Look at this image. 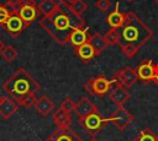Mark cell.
Here are the masks:
<instances>
[{
  "label": "cell",
  "instance_id": "5",
  "mask_svg": "<svg viewBox=\"0 0 158 141\" xmlns=\"http://www.w3.org/2000/svg\"><path fill=\"white\" fill-rule=\"evenodd\" d=\"M107 121H109V119L102 118V116L98 113V110H96V112L89 114L88 116H85L83 120H80V125L85 129V131H86L89 135L95 136V135L101 130V128L104 126V124H106Z\"/></svg>",
  "mask_w": 158,
  "mask_h": 141
},
{
  "label": "cell",
  "instance_id": "14",
  "mask_svg": "<svg viewBox=\"0 0 158 141\" xmlns=\"http://www.w3.org/2000/svg\"><path fill=\"white\" fill-rule=\"evenodd\" d=\"M88 31H89V27H88V26L73 29L72 33H70V36H69L68 42H69L72 45H74L75 48H77V47H80L81 44H84V43L88 42V38H89Z\"/></svg>",
  "mask_w": 158,
  "mask_h": 141
},
{
  "label": "cell",
  "instance_id": "28",
  "mask_svg": "<svg viewBox=\"0 0 158 141\" xmlns=\"http://www.w3.org/2000/svg\"><path fill=\"white\" fill-rule=\"evenodd\" d=\"M10 13H11V11H9L5 5H0V25H1V26H2V25L6 22V20L10 17Z\"/></svg>",
  "mask_w": 158,
  "mask_h": 141
},
{
  "label": "cell",
  "instance_id": "6",
  "mask_svg": "<svg viewBox=\"0 0 158 141\" xmlns=\"http://www.w3.org/2000/svg\"><path fill=\"white\" fill-rule=\"evenodd\" d=\"M84 90L88 93L95 96L106 94L110 91V80H107L105 76H98L90 78L84 83Z\"/></svg>",
  "mask_w": 158,
  "mask_h": 141
},
{
  "label": "cell",
  "instance_id": "17",
  "mask_svg": "<svg viewBox=\"0 0 158 141\" xmlns=\"http://www.w3.org/2000/svg\"><path fill=\"white\" fill-rule=\"evenodd\" d=\"M17 103L10 97H4V99H2V102L0 103V115L5 119V120H7V119H10L15 113H16V110H17Z\"/></svg>",
  "mask_w": 158,
  "mask_h": 141
},
{
  "label": "cell",
  "instance_id": "10",
  "mask_svg": "<svg viewBox=\"0 0 158 141\" xmlns=\"http://www.w3.org/2000/svg\"><path fill=\"white\" fill-rule=\"evenodd\" d=\"M112 78L117 80L120 82V85H122L126 88H131L138 81L137 72L132 67H122V69L117 70L114 74V77Z\"/></svg>",
  "mask_w": 158,
  "mask_h": 141
},
{
  "label": "cell",
  "instance_id": "25",
  "mask_svg": "<svg viewBox=\"0 0 158 141\" xmlns=\"http://www.w3.org/2000/svg\"><path fill=\"white\" fill-rule=\"evenodd\" d=\"M104 39L109 45H115L118 43V33H117V29L116 28H110L105 34H104Z\"/></svg>",
  "mask_w": 158,
  "mask_h": 141
},
{
  "label": "cell",
  "instance_id": "13",
  "mask_svg": "<svg viewBox=\"0 0 158 141\" xmlns=\"http://www.w3.org/2000/svg\"><path fill=\"white\" fill-rule=\"evenodd\" d=\"M96 107L95 104L86 97L81 98L80 101L75 102V108H74V113L77 114V116L79 118V121L83 120L85 116H88L89 114L96 112Z\"/></svg>",
  "mask_w": 158,
  "mask_h": 141
},
{
  "label": "cell",
  "instance_id": "7",
  "mask_svg": "<svg viewBox=\"0 0 158 141\" xmlns=\"http://www.w3.org/2000/svg\"><path fill=\"white\" fill-rule=\"evenodd\" d=\"M109 97L116 105H123L131 98V94L128 92V88L123 87L122 85H120V82L117 80L112 78V80H110Z\"/></svg>",
  "mask_w": 158,
  "mask_h": 141
},
{
  "label": "cell",
  "instance_id": "31",
  "mask_svg": "<svg viewBox=\"0 0 158 141\" xmlns=\"http://www.w3.org/2000/svg\"><path fill=\"white\" fill-rule=\"evenodd\" d=\"M4 48H5V44H4V42L0 39V53L2 51V49H4Z\"/></svg>",
  "mask_w": 158,
  "mask_h": 141
},
{
  "label": "cell",
  "instance_id": "27",
  "mask_svg": "<svg viewBox=\"0 0 158 141\" xmlns=\"http://www.w3.org/2000/svg\"><path fill=\"white\" fill-rule=\"evenodd\" d=\"M95 6H96V9H98L99 11H101V12H106V11L110 9L111 2H110V0H96Z\"/></svg>",
  "mask_w": 158,
  "mask_h": 141
},
{
  "label": "cell",
  "instance_id": "2",
  "mask_svg": "<svg viewBox=\"0 0 158 141\" xmlns=\"http://www.w3.org/2000/svg\"><path fill=\"white\" fill-rule=\"evenodd\" d=\"M38 23L52 37V39L62 45L68 43L69 36L73 29L85 27V22L81 16L73 13L65 2L63 4V6L59 5L57 11L51 16L42 17Z\"/></svg>",
  "mask_w": 158,
  "mask_h": 141
},
{
  "label": "cell",
  "instance_id": "9",
  "mask_svg": "<svg viewBox=\"0 0 158 141\" xmlns=\"http://www.w3.org/2000/svg\"><path fill=\"white\" fill-rule=\"evenodd\" d=\"M2 27L12 38L19 37L22 33L23 28H26L23 21L21 20V17H20V15L17 12V10H12L11 11L10 17L6 20V22L2 25Z\"/></svg>",
  "mask_w": 158,
  "mask_h": 141
},
{
  "label": "cell",
  "instance_id": "26",
  "mask_svg": "<svg viewBox=\"0 0 158 141\" xmlns=\"http://www.w3.org/2000/svg\"><path fill=\"white\" fill-rule=\"evenodd\" d=\"M62 109H64V110H67V112H69V113H72V112H74V108H75V102H73V99L72 98H64L63 99V102L60 103V105H59Z\"/></svg>",
  "mask_w": 158,
  "mask_h": 141
},
{
  "label": "cell",
  "instance_id": "22",
  "mask_svg": "<svg viewBox=\"0 0 158 141\" xmlns=\"http://www.w3.org/2000/svg\"><path fill=\"white\" fill-rule=\"evenodd\" d=\"M67 4V6L69 7V10L73 12V13H75V15H78V16H81L83 15V12L86 10V4L83 1V0H73V1H69V2H65Z\"/></svg>",
  "mask_w": 158,
  "mask_h": 141
},
{
  "label": "cell",
  "instance_id": "32",
  "mask_svg": "<svg viewBox=\"0 0 158 141\" xmlns=\"http://www.w3.org/2000/svg\"><path fill=\"white\" fill-rule=\"evenodd\" d=\"M89 141H99V140H96V139H95V137H94V136H93V137H91V139H90V140H89Z\"/></svg>",
  "mask_w": 158,
  "mask_h": 141
},
{
  "label": "cell",
  "instance_id": "35",
  "mask_svg": "<svg viewBox=\"0 0 158 141\" xmlns=\"http://www.w3.org/2000/svg\"><path fill=\"white\" fill-rule=\"evenodd\" d=\"M127 1H133V0H127Z\"/></svg>",
  "mask_w": 158,
  "mask_h": 141
},
{
  "label": "cell",
  "instance_id": "12",
  "mask_svg": "<svg viewBox=\"0 0 158 141\" xmlns=\"http://www.w3.org/2000/svg\"><path fill=\"white\" fill-rule=\"evenodd\" d=\"M46 141H83V139L78 134H75L70 128H68V129L57 128L46 139Z\"/></svg>",
  "mask_w": 158,
  "mask_h": 141
},
{
  "label": "cell",
  "instance_id": "3",
  "mask_svg": "<svg viewBox=\"0 0 158 141\" xmlns=\"http://www.w3.org/2000/svg\"><path fill=\"white\" fill-rule=\"evenodd\" d=\"M40 88H41V85L23 67L17 69L2 83V90L16 103L27 96L36 94L40 91Z\"/></svg>",
  "mask_w": 158,
  "mask_h": 141
},
{
  "label": "cell",
  "instance_id": "16",
  "mask_svg": "<svg viewBox=\"0 0 158 141\" xmlns=\"http://www.w3.org/2000/svg\"><path fill=\"white\" fill-rule=\"evenodd\" d=\"M35 109L40 115L47 116L54 109V104L47 96H41L35 102Z\"/></svg>",
  "mask_w": 158,
  "mask_h": 141
},
{
  "label": "cell",
  "instance_id": "36",
  "mask_svg": "<svg viewBox=\"0 0 158 141\" xmlns=\"http://www.w3.org/2000/svg\"><path fill=\"white\" fill-rule=\"evenodd\" d=\"M69 1H73V0H68V2H69Z\"/></svg>",
  "mask_w": 158,
  "mask_h": 141
},
{
  "label": "cell",
  "instance_id": "20",
  "mask_svg": "<svg viewBox=\"0 0 158 141\" xmlns=\"http://www.w3.org/2000/svg\"><path fill=\"white\" fill-rule=\"evenodd\" d=\"M88 43L93 47V49L95 50V54L99 55L106 47V42L104 39V36H100L99 33H94V34H90L89 38H88Z\"/></svg>",
  "mask_w": 158,
  "mask_h": 141
},
{
  "label": "cell",
  "instance_id": "24",
  "mask_svg": "<svg viewBox=\"0 0 158 141\" xmlns=\"http://www.w3.org/2000/svg\"><path fill=\"white\" fill-rule=\"evenodd\" d=\"M0 55H1V58L5 61L12 63L17 58V50L14 47H11V45H5V48L2 49V51L0 53Z\"/></svg>",
  "mask_w": 158,
  "mask_h": 141
},
{
  "label": "cell",
  "instance_id": "18",
  "mask_svg": "<svg viewBox=\"0 0 158 141\" xmlns=\"http://www.w3.org/2000/svg\"><path fill=\"white\" fill-rule=\"evenodd\" d=\"M38 6V12L42 17H48L53 12L57 11L59 7V4L56 2L54 0H41V2L37 5Z\"/></svg>",
  "mask_w": 158,
  "mask_h": 141
},
{
  "label": "cell",
  "instance_id": "29",
  "mask_svg": "<svg viewBox=\"0 0 158 141\" xmlns=\"http://www.w3.org/2000/svg\"><path fill=\"white\" fill-rule=\"evenodd\" d=\"M21 4V0H6V5L12 10H16Z\"/></svg>",
  "mask_w": 158,
  "mask_h": 141
},
{
  "label": "cell",
  "instance_id": "21",
  "mask_svg": "<svg viewBox=\"0 0 158 141\" xmlns=\"http://www.w3.org/2000/svg\"><path fill=\"white\" fill-rule=\"evenodd\" d=\"M75 51H77V55L83 60V61H89L91 60L96 54H95V50L93 49V47L86 42L84 44H81L80 47H77L75 48Z\"/></svg>",
  "mask_w": 158,
  "mask_h": 141
},
{
  "label": "cell",
  "instance_id": "8",
  "mask_svg": "<svg viewBox=\"0 0 158 141\" xmlns=\"http://www.w3.org/2000/svg\"><path fill=\"white\" fill-rule=\"evenodd\" d=\"M132 120H133L132 114L126 108H123V105H117L116 109L109 116V121H111L121 131L125 130L131 124Z\"/></svg>",
  "mask_w": 158,
  "mask_h": 141
},
{
  "label": "cell",
  "instance_id": "23",
  "mask_svg": "<svg viewBox=\"0 0 158 141\" xmlns=\"http://www.w3.org/2000/svg\"><path fill=\"white\" fill-rule=\"evenodd\" d=\"M133 141H158V135L151 129H142Z\"/></svg>",
  "mask_w": 158,
  "mask_h": 141
},
{
  "label": "cell",
  "instance_id": "1",
  "mask_svg": "<svg viewBox=\"0 0 158 141\" xmlns=\"http://www.w3.org/2000/svg\"><path fill=\"white\" fill-rule=\"evenodd\" d=\"M116 29L118 33L117 44L127 58H133L153 36L152 29L133 12H126L123 23Z\"/></svg>",
  "mask_w": 158,
  "mask_h": 141
},
{
  "label": "cell",
  "instance_id": "33",
  "mask_svg": "<svg viewBox=\"0 0 158 141\" xmlns=\"http://www.w3.org/2000/svg\"><path fill=\"white\" fill-rule=\"evenodd\" d=\"M2 99H4V97H2V96H1V94H0V103H1V102H2Z\"/></svg>",
  "mask_w": 158,
  "mask_h": 141
},
{
  "label": "cell",
  "instance_id": "11",
  "mask_svg": "<svg viewBox=\"0 0 158 141\" xmlns=\"http://www.w3.org/2000/svg\"><path fill=\"white\" fill-rule=\"evenodd\" d=\"M154 71H156V65L153 64L152 60H143L139 63V65L136 69L138 80L147 83L149 81H153L154 77Z\"/></svg>",
  "mask_w": 158,
  "mask_h": 141
},
{
  "label": "cell",
  "instance_id": "34",
  "mask_svg": "<svg viewBox=\"0 0 158 141\" xmlns=\"http://www.w3.org/2000/svg\"><path fill=\"white\" fill-rule=\"evenodd\" d=\"M154 1H156V2H157V4H158V0H154Z\"/></svg>",
  "mask_w": 158,
  "mask_h": 141
},
{
  "label": "cell",
  "instance_id": "4",
  "mask_svg": "<svg viewBox=\"0 0 158 141\" xmlns=\"http://www.w3.org/2000/svg\"><path fill=\"white\" fill-rule=\"evenodd\" d=\"M16 10H17L21 20L23 21L25 27L31 26L36 21L37 16L40 15L38 6L35 0H21V4Z\"/></svg>",
  "mask_w": 158,
  "mask_h": 141
},
{
  "label": "cell",
  "instance_id": "15",
  "mask_svg": "<svg viewBox=\"0 0 158 141\" xmlns=\"http://www.w3.org/2000/svg\"><path fill=\"white\" fill-rule=\"evenodd\" d=\"M53 123L59 129H68L72 124V115L69 112L62 109L60 107L53 113Z\"/></svg>",
  "mask_w": 158,
  "mask_h": 141
},
{
  "label": "cell",
  "instance_id": "30",
  "mask_svg": "<svg viewBox=\"0 0 158 141\" xmlns=\"http://www.w3.org/2000/svg\"><path fill=\"white\" fill-rule=\"evenodd\" d=\"M154 83L158 86V64H156V71H154V77H153Z\"/></svg>",
  "mask_w": 158,
  "mask_h": 141
},
{
  "label": "cell",
  "instance_id": "19",
  "mask_svg": "<svg viewBox=\"0 0 158 141\" xmlns=\"http://www.w3.org/2000/svg\"><path fill=\"white\" fill-rule=\"evenodd\" d=\"M118 1L116 2V5H115V9H114V11L112 12H110L109 15H107V18H106V21H107V23H109V26L111 27V28H118L122 23H123V20H125V13H121L120 11H118Z\"/></svg>",
  "mask_w": 158,
  "mask_h": 141
}]
</instances>
